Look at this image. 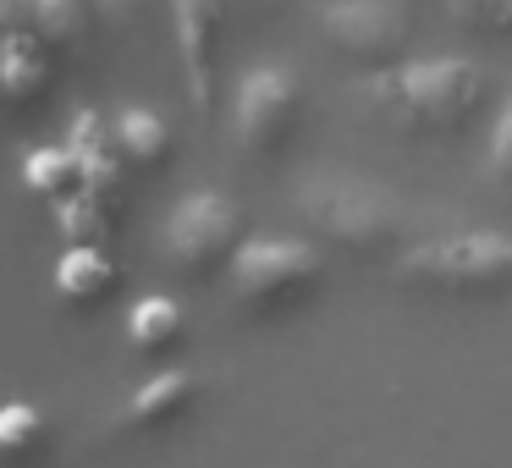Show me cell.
I'll list each match as a JSON object with an SVG mask.
<instances>
[{"label": "cell", "mask_w": 512, "mask_h": 468, "mask_svg": "<svg viewBox=\"0 0 512 468\" xmlns=\"http://www.w3.org/2000/svg\"><path fill=\"white\" fill-rule=\"evenodd\" d=\"M298 111H303L298 78L287 67H254L237 89V144L259 160L276 155L298 127Z\"/></svg>", "instance_id": "52a82bcc"}, {"label": "cell", "mask_w": 512, "mask_h": 468, "mask_svg": "<svg viewBox=\"0 0 512 468\" xmlns=\"http://www.w3.org/2000/svg\"><path fill=\"white\" fill-rule=\"evenodd\" d=\"M232 287L254 314H287L320 287V254L292 237H248L232 259Z\"/></svg>", "instance_id": "277c9868"}, {"label": "cell", "mask_w": 512, "mask_h": 468, "mask_svg": "<svg viewBox=\"0 0 512 468\" xmlns=\"http://www.w3.org/2000/svg\"><path fill=\"white\" fill-rule=\"evenodd\" d=\"M457 23L479 28V34H512V0H446Z\"/></svg>", "instance_id": "d6986e66"}, {"label": "cell", "mask_w": 512, "mask_h": 468, "mask_svg": "<svg viewBox=\"0 0 512 468\" xmlns=\"http://www.w3.org/2000/svg\"><path fill=\"white\" fill-rule=\"evenodd\" d=\"M50 89V45L34 34V28H12L0 39V100L28 111L39 105Z\"/></svg>", "instance_id": "9c48e42d"}, {"label": "cell", "mask_w": 512, "mask_h": 468, "mask_svg": "<svg viewBox=\"0 0 512 468\" xmlns=\"http://www.w3.org/2000/svg\"><path fill=\"white\" fill-rule=\"evenodd\" d=\"M127 342H133L138 353H166V347H177L182 342V309H177V298H166V292L138 298L133 314H127Z\"/></svg>", "instance_id": "9a60e30c"}, {"label": "cell", "mask_w": 512, "mask_h": 468, "mask_svg": "<svg viewBox=\"0 0 512 468\" xmlns=\"http://www.w3.org/2000/svg\"><path fill=\"white\" fill-rule=\"evenodd\" d=\"M72 155H78L83 166V193H94V199L105 204V210H122L127 199V177H122V149H105V133H100V116L83 111L78 122H72Z\"/></svg>", "instance_id": "30bf717a"}, {"label": "cell", "mask_w": 512, "mask_h": 468, "mask_svg": "<svg viewBox=\"0 0 512 468\" xmlns=\"http://www.w3.org/2000/svg\"><path fill=\"white\" fill-rule=\"evenodd\" d=\"M375 94L391 100L413 127H424V133H452V127H463L468 116L479 111L485 78H479L474 61L430 56V61H408V67H397L391 78H380Z\"/></svg>", "instance_id": "7a4b0ae2"}, {"label": "cell", "mask_w": 512, "mask_h": 468, "mask_svg": "<svg viewBox=\"0 0 512 468\" xmlns=\"http://www.w3.org/2000/svg\"><path fill=\"white\" fill-rule=\"evenodd\" d=\"M397 276L435 292H496L512 281V237L479 232V226L424 237L397 259Z\"/></svg>", "instance_id": "6da1fadb"}, {"label": "cell", "mask_w": 512, "mask_h": 468, "mask_svg": "<svg viewBox=\"0 0 512 468\" xmlns=\"http://www.w3.org/2000/svg\"><path fill=\"white\" fill-rule=\"evenodd\" d=\"M116 265L100 243H67L56 259V292L72 303V309H89V303L111 298L116 292Z\"/></svg>", "instance_id": "7c38bea8"}, {"label": "cell", "mask_w": 512, "mask_h": 468, "mask_svg": "<svg viewBox=\"0 0 512 468\" xmlns=\"http://www.w3.org/2000/svg\"><path fill=\"white\" fill-rule=\"evenodd\" d=\"M298 210L303 221H314L331 243L353 248H386L397 237V204L391 193H380L375 182H358V177H320L298 193Z\"/></svg>", "instance_id": "3957f363"}, {"label": "cell", "mask_w": 512, "mask_h": 468, "mask_svg": "<svg viewBox=\"0 0 512 468\" xmlns=\"http://www.w3.org/2000/svg\"><path fill=\"white\" fill-rule=\"evenodd\" d=\"M320 28L347 61L358 67H391L408 50V12L397 0H331L320 12Z\"/></svg>", "instance_id": "8992f818"}, {"label": "cell", "mask_w": 512, "mask_h": 468, "mask_svg": "<svg viewBox=\"0 0 512 468\" xmlns=\"http://www.w3.org/2000/svg\"><path fill=\"white\" fill-rule=\"evenodd\" d=\"M28 23V0H0V28L12 34V28Z\"/></svg>", "instance_id": "7402d4cb"}, {"label": "cell", "mask_w": 512, "mask_h": 468, "mask_svg": "<svg viewBox=\"0 0 512 468\" xmlns=\"http://www.w3.org/2000/svg\"><path fill=\"white\" fill-rule=\"evenodd\" d=\"M116 149H122L127 166L160 171L171 160V133H166V122H160L155 111L133 105V111H122V122H116Z\"/></svg>", "instance_id": "5bb4252c"}, {"label": "cell", "mask_w": 512, "mask_h": 468, "mask_svg": "<svg viewBox=\"0 0 512 468\" xmlns=\"http://www.w3.org/2000/svg\"><path fill=\"white\" fill-rule=\"evenodd\" d=\"M28 23L50 50H83L94 34V0H28Z\"/></svg>", "instance_id": "4fadbf2b"}, {"label": "cell", "mask_w": 512, "mask_h": 468, "mask_svg": "<svg viewBox=\"0 0 512 468\" xmlns=\"http://www.w3.org/2000/svg\"><path fill=\"white\" fill-rule=\"evenodd\" d=\"M50 210H56V226H61V237H67V243H100V237L111 232V221H116V215L105 210L94 193H83V188L67 193V199H56Z\"/></svg>", "instance_id": "ac0fdd59"}, {"label": "cell", "mask_w": 512, "mask_h": 468, "mask_svg": "<svg viewBox=\"0 0 512 468\" xmlns=\"http://www.w3.org/2000/svg\"><path fill=\"white\" fill-rule=\"evenodd\" d=\"M199 386L204 380L193 375V369H160V375H149L144 386L127 397V424H133V430H166V424H177L182 413L193 408Z\"/></svg>", "instance_id": "8fae6325"}, {"label": "cell", "mask_w": 512, "mask_h": 468, "mask_svg": "<svg viewBox=\"0 0 512 468\" xmlns=\"http://www.w3.org/2000/svg\"><path fill=\"white\" fill-rule=\"evenodd\" d=\"M23 182L39 193V199H67V193H78L83 188V166H78V155H72V144L67 149H34V155L23 160Z\"/></svg>", "instance_id": "2e32d148"}, {"label": "cell", "mask_w": 512, "mask_h": 468, "mask_svg": "<svg viewBox=\"0 0 512 468\" xmlns=\"http://www.w3.org/2000/svg\"><path fill=\"white\" fill-rule=\"evenodd\" d=\"M237 248H243V210L237 199L215 188H199V193H182L177 210L166 221V254L182 276H215L221 265H232Z\"/></svg>", "instance_id": "5b68a950"}, {"label": "cell", "mask_w": 512, "mask_h": 468, "mask_svg": "<svg viewBox=\"0 0 512 468\" xmlns=\"http://www.w3.org/2000/svg\"><path fill=\"white\" fill-rule=\"evenodd\" d=\"M490 177L496 182H507L512 188V94L501 100V111H496V127H490Z\"/></svg>", "instance_id": "ffe728a7"}, {"label": "cell", "mask_w": 512, "mask_h": 468, "mask_svg": "<svg viewBox=\"0 0 512 468\" xmlns=\"http://www.w3.org/2000/svg\"><path fill=\"white\" fill-rule=\"evenodd\" d=\"M45 446V413L34 402H6L0 408V463H28Z\"/></svg>", "instance_id": "e0dca14e"}, {"label": "cell", "mask_w": 512, "mask_h": 468, "mask_svg": "<svg viewBox=\"0 0 512 468\" xmlns=\"http://www.w3.org/2000/svg\"><path fill=\"white\" fill-rule=\"evenodd\" d=\"M171 34H177L188 105L199 116H215V89H221V0H171Z\"/></svg>", "instance_id": "ba28073f"}, {"label": "cell", "mask_w": 512, "mask_h": 468, "mask_svg": "<svg viewBox=\"0 0 512 468\" xmlns=\"http://www.w3.org/2000/svg\"><path fill=\"white\" fill-rule=\"evenodd\" d=\"M138 6H144V0H94V12H100L111 28H127L138 17Z\"/></svg>", "instance_id": "44dd1931"}]
</instances>
